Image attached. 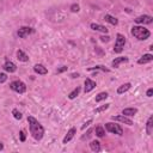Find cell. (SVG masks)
Listing matches in <instances>:
<instances>
[{
    "label": "cell",
    "mask_w": 153,
    "mask_h": 153,
    "mask_svg": "<svg viewBox=\"0 0 153 153\" xmlns=\"http://www.w3.org/2000/svg\"><path fill=\"white\" fill-rule=\"evenodd\" d=\"M91 123H92V120H89L87 122H85V123H84V126H83V127H81V129H83V130H84V129H85L86 127H89V126H90Z\"/></svg>",
    "instance_id": "32"
},
{
    "label": "cell",
    "mask_w": 153,
    "mask_h": 153,
    "mask_svg": "<svg viewBox=\"0 0 153 153\" xmlns=\"http://www.w3.org/2000/svg\"><path fill=\"white\" fill-rule=\"evenodd\" d=\"M109 107H110V104H105V105H102V107H99V108L95 109V114L103 113V111H105V110H108V109H109Z\"/></svg>",
    "instance_id": "25"
},
{
    "label": "cell",
    "mask_w": 153,
    "mask_h": 153,
    "mask_svg": "<svg viewBox=\"0 0 153 153\" xmlns=\"http://www.w3.org/2000/svg\"><path fill=\"white\" fill-rule=\"evenodd\" d=\"M34 33H35V29L30 28V26H22V28H19L17 34L20 38H25L26 36H29L30 34H34Z\"/></svg>",
    "instance_id": "6"
},
{
    "label": "cell",
    "mask_w": 153,
    "mask_h": 153,
    "mask_svg": "<svg viewBox=\"0 0 153 153\" xmlns=\"http://www.w3.org/2000/svg\"><path fill=\"white\" fill-rule=\"evenodd\" d=\"M105 129L110 133H114V134H117V135H123V129L121 128L120 125H116V123H113V122H108L105 125Z\"/></svg>",
    "instance_id": "5"
},
{
    "label": "cell",
    "mask_w": 153,
    "mask_h": 153,
    "mask_svg": "<svg viewBox=\"0 0 153 153\" xmlns=\"http://www.w3.org/2000/svg\"><path fill=\"white\" fill-rule=\"evenodd\" d=\"M10 87H11L13 91H16V92H18V93H24L26 91V85L20 80L12 81V83L10 84Z\"/></svg>",
    "instance_id": "4"
},
{
    "label": "cell",
    "mask_w": 153,
    "mask_h": 153,
    "mask_svg": "<svg viewBox=\"0 0 153 153\" xmlns=\"http://www.w3.org/2000/svg\"><path fill=\"white\" fill-rule=\"evenodd\" d=\"M28 122H29V127H30V133H31L33 138L35 140H41L44 135V128L43 126L39 123V122L33 117V116H29L28 117Z\"/></svg>",
    "instance_id": "1"
},
{
    "label": "cell",
    "mask_w": 153,
    "mask_h": 153,
    "mask_svg": "<svg viewBox=\"0 0 153 153\" xmlns=\"http://www.w3.org/2000/svg\"><path fill=\"white\" fill-rule=\"evenodd\" d=\"M125 44H126V37L122 34H117L116 42H115V46H114V52L115 53H121L125 48Z\"/></svg>",
    "instance_id": "3"
},
{
    "label": "cell",
    "mask_w": 153,
    "mask_h": 153,
    "mask_svg": "<svg viewBox=\"0 0 153 153\" xmlns=\"http://www.w3.org/2000/svg\"><path fill=\"white\" fill-rule=\"evenodd\" d=\"M75 133H77V129H75V128H71V129L68 130V133L66 134V136L64 138V140H62V144H67V142H69L71 140H72V139L74 138Z\"/></svg>",
    "instance_id": "11"
},
{
    "label": "cell",
    "mask_w": 153,
    "mask_h": 153,
    "mask_svg": "<svg viewBox=\"0 0 153 153\" xmlns=\"http://www.w3.org/2000/svg\"><path fill=\"white\" fill-rule=\"evenodd\" d=\"M34 71H35L37 74H41V75H44V74L48 73V69H47L43 65H41V64L35 65V66H34Z\"/></svg>",
    "instance_id": "12"
},
{
    "label": "cell",
    "mask_w": 153,
    "mask_h": 153,
    "mask_svg": "<svg viewBox=\"0 0 153 153\" xmlns=\"http://www.w3.org/2000/svg\"><path fill=\"white\" fill-rule=\"evenodd\" d=\"M90 26H91V29H92V30H95V31H100V33H104V34L108 33V29H107L105 26H103V25H100V24L92 23Z\"/></svg>",
    "instance_id": "14"
},
{
    "label": "cell",
    "mask_w": 153,
    "mask_h": 153,
    "mask_svg": "<svg viewBox=\"0 0 153 153\" xmlns=\"http://www.w3.org/2000/svg\"><path fill=\"white\" fill-rule=\"evenodd\" d=\"M7 80V75L5 73H0V84L5 83V81Z\"/></svg>",
    "instance_id": "30"
},
{
    "label": "cell",
    "mask_w": 153,
    "mask_h": 153,
    "mask_svg": "<svg viewBox=\"0 0 153 153\" xmlns=\"http://www.w3.org/2000/svg\"><path fill=\"white\" fill-rule=\"evenodd\" d=\"M111 120H113V121H118V122H122V123L128 125V126H133V121H132L130 118H128L127 116H125V115L113 116V117H111Z\"/></svg>",
    "instance_id": "8"
},
{
    "label": "cell",
    "mask_w": 153,
    "mask_h": 153,
    "mask_svg": "<svg viewBox=\"0 0 153 153\" xmlns=\"http://www.w3.org/2000/svg\"><path fill=\"white\" fill-rule=\"evenodd\" d=\"M19 138H20V141H22V142L25 141L26 136H25V132H24V130H20V132H19Z\"/></svg>",
    "instance_id": "29"
},
{
    "label": "cell",
    "mask_w": 153,
    "mask_h": 153,
    "mask_svg": "<svg viewBox=\"0 0 153 153\" xmlns=\"http://www.w3.org/2000/svg\"><path fill=\"white\" fill-rule=\"evenodd\" d=\"M95 87H96V81L91 80L90 78H86V80H85V90H84L85 93L90 92V91H92Z\"/></svg>",
    "instance_id": "9"
},
{
    "label": "cell",
    "mask_w": 153,
    "mask_h": 153,
    "mask_svg": "<svg viewBox=\"0 0 153 153\" xmlns=\"http://www.w3.org/2000/svg\"><path fill=\"white\" fill-rule=\"evenodd\" d=\"M100 39L103 41V42H108V41L110 39V37H109L108 35H107V36H102V37H100Z\"/></svg>",
    "instance_id": "33"
},
{
    "label": "cell",
    "mask_w": 153,
    "mask_h": 153,
    "mask_svg": "<svg viewBox=\"0 0 153 153\" xmlns=\"http://www.w3.org/2000/svg\"><path fill=\"white\" fill-rule=\"evenodd\" d=\"M66 71H67V67H66V66H64V67L59 68V69L56 71V73H57V74H60V73H62V72H66Z\"/></svg>",
    "instance_id": "31"
},
{
    "label": "cell",
    "mask_w": 153,
    "mask_h": 153,
    "mask_svg": "<svg viewBox=\"0 0 153 153\" xmlns=\"http://www.w3.org/2000/svg\"><path fill=\"white\" fill-rule=\"evenodd\" d=\"M95 69H102V71H104V72H109V69L105 68L104 66H96V67H91V68H89V71H95Z\"/></svg>",
    "instance_id": "27"
},
{
    "label": "cell",
    "mask_w": 153,
    "mask_h": 153,
    "mask_svg": "<svg viewBox=\"0 0 153 153\" xmlns=\"http://www.w3.org/2000/svg\"><path fill=\"white\" fill-rule=\"evenodd\" d=\"M132 35L140 41H145L151 36L150 30L144 26H133L132 28Z\"/></svg>",
    "instance_id": "2"
},
{
    "label": "cell",
    "mask_w": 153,
    "mask_h": 153,
    "mask_svg": "<svg viewBox=\"0 0 153 153\" xmlns=\"http://www.w3.org/2000/svg\"><path fill=\"white\" fill-rule=\"evenodd\" d=\"M3 148H4V145L1 144V142H0V151H3Z\"/></svg>",
    "instance_id": "36"
},
{
    "label": "cell",
    "mask_w": 153,
    "mask_h": 153,
    "mask_svg": "<svg viewBox=\"0 0 153 153\" xmlns=\"http://www.w3.org/2000/svg\"><path fill=\"white\" fill-rule=\"evenodd\" d=\"M152 132H153V117L150 116V118L147 120V123H146V133L151 135Z\"/></svg>",
    "instance_id": "20"
},
{
    "label": "cell",
    "mask_w": 153,
    "mask_h": 153,
    "mask_svg": "<svg viewBox=\"0 0 153 153\" xmlns=\"http://www.w3.org/2000/svg\"><path fill=\"white\" fill-rule=\"evenodd\" d=\"M3 68L6 71V72H8V73H13V72H16L17 66L13 62H11V61H6V62L4 64V66H3Z\"/></svg>",
    "instance_id": "10"
},
{
    "label": "cell",
    "mask_w": 153,
    "mask_h": 153,
    "mask_svg": "<svg viewBox=\"0 0 153 153\" xmlns=\"http://www.w3.org/2000/svg\"><path fill=\"white\" fill-rule=\"evenodd\" d=\"M77 77H79V74L77 73V74H72V78H77Z\"/></svg>",
    "instance_id": "37"
},
{
    "label": "cell",
    "mask_w": 153,
    "mask_h": 153,
    "mask_svg": "<svg viewBox=\"0 0 153 153\" xmlns=\"http://www.w3.org/2000/svg\"><path fill=\"white\" fill-rule=\"evenodd\" d=\"M130 87H132V84H130V83H126V84L121 85V86L117 89V93H118V95L125 93V92H127V91H128Z\"/></svg>",
    "instance_id": "19"
},
{
    "label": "cell",
    "mask_w": 153,
    "mask_h": 153,
    "mask_svg": "<svg viewBox=\"0 0 153 153\" xmlns=\"http://www.w3.org/2000/svg\"><path fill=\"white\" fill-rule=\"evenodd\" d=\"M79 10H80V7H79V5L78 4H73L72 6H71V11L72 12H79Z\"/></svg>",
    "instance_id": "28"
},
{
    "label": "cell",
    "mask_w": 153,
    "mask_h": 153,
    "mask_svg": "<svg viewBox=\"0 0 153 153\" xmlns=\"http://www.w3.org/2000/svg\"><path fill=\"white\" fill-rule=\"evenodd\" d=\"M12 115H13V117H15L16 120H20V118H22V114H20L17 109H13V110H12Z\"/></svg>",
    "instance_id": "26"
},
{
    "label": "cell",
    "mask_w": 153,
    "mask_h": 153,
    "mask_svg": "<svg viewBox=\"0 0 153 153\" xmlns=\"http://www.w3.org/2000/svg\"><path fill=\"white\" fill-rule=\"evenodd\" d=\"M134 20H135V23H138V24H152L153 18L151 16L144 15V16H140V17L135 18Z\"/></svg>",
    "instance_id": "7"
},
{
    "label": "cell",
    "mask_w": 153,
    "mask_h": 153,
    "mask_svg": "<svg viewBox=\"0 0 153 153\" xmlns=\"http://www.w3.org/2000/svg\"><path fill=\"white\" fill-rule=\"evenodd\" d=\"M91 133H92V130H91V129H90V130L87 132V134H86L85 136H83V138H81V139H83V140H85V139H87V138H90V135H91Z\"/></svg>",
    "instance_id": "34"
},
{
    "label": "cell",
    "mask_w": 153,
    "mask_h": 153,
    "mask_svg": "<svg viewBox=\"0 0 153 153\" xmlns=\"http://www.w3.org/2000/svg\"><path fill=\"white\" fill-rule=\"evenodd\" d=\"M95 132H96V135L98 138H103L105 135V130H104V128L102 127V126H97L96 129H95Z\"/></svg>",
    "instance_id": "22"
},
{
    "label": "cell",
    "mask_w": 153,
    "mask_h": 153,
    "mask_svg": "<svg viewBox=\"0 0 153 153\" xmlns=\"http://www.w3.org/2000/svg\"><path fill=\"white\" fill-rule=\"evenodd\" d=\"M123 62H128V57L126 56H121V57H116L114 61H113V67L115 68H118V66Z\"/></svg>",
    "instance_id": "13"
},
{
    "label": "cell",
    "mask_w": 153,
    "mask_h": 153,
    "mask_svg": "<svg viewBox=\"0 0 153 153\" xmlns=\"http://www.w3.org/2000/svg\"><path fill=\"white\" fill-rule=\"evenodd\" d=\"M79 92H80V87L78 86L77 89H74V90L72 91V92H71V93L68 95V98H69V99H74V98L79 95Z\"/></svg>",
    "instance_id": "24"
},
{
    "label": "cell",
    "mask_w": 153,
    "mask_h": 153,
    "mask_svg": "<svg viewBox=\"0 0 153 153\" xmlns=\"http://www.w3.org/2000/svg\"><path fill=\"white\" fill-rule=\"evenodd\" d=\"M153 60V55L152 54H145L144 56H141L138 61L139 65H142V64H147V62H151V61Z\"/></svg>",
    "instance_id": "15"
},
{
    "label": "cell",
    "mask_w": 153,
    "mask_h": 153,
    "mask_svg": "<svg viewBox=\"0 0 153 153\" xmlns=\"http://www.w3.org/2000/svg\"><path fill=\"white\" fill-rule=\"evenodd\" d=\"M108 92H100V93H98L97 96H96V102H102V100H104V99H107L108 98Z\"/></svg>",
    "instance_id": "23"
},
{
    "label": "cell",
    "mask_w": 153,
    "mask_h": 153,
    "mask_svg": "<svg viewBox=\"0 0 153 153\" xmlns=\"http://www.w3.org/2000/svg\"><path fill=\"white\" fill-rule=\"evenodd\" d=\"M104 20H105V22H108V23H110L111 25H117L118 24V20L115 17L110 16V15H105L104 16Z\"/></svg>",
    "instance_id": "21"
},
{
    "label": "cell",
    "mask_w": 153,
    "mask_h": 153,
    "mask_svg": "<svg viewBox=\"0 0 153 153\" xmlns=\"http://www.w3.org/2000/svg\"><path fill=\"white\" fill-rule=\"evenodd\" d=\"M147 97H152V95H153V89H150V90H147Z\"/></svg>",
    "instance_id": "35"
},
{
    "label": "cell",
    "mask_w": 153,
    "mask_h": 153,
    "mask_svg": "<svg viewBox=\"0 0 153 153\" xmlns=\"http://www.w3.org/2000/svg\"><path fill=\"white\" fill-rule=\"evenodd\" d=\"M17 59L19 61H22V62H26V61H29V56L23 52V50H18L17 52Z\"/></svg>",
    "instance_id": "17"
},
{
    "label": "cell",
    "mask_w": 153,
    "mask_h": 153,
    "mask_svg": "<svg viewBox=\"0 0 153 153\" xmlns=\"http://www.w3.org/2000/svg\"><path fill=\"white\" fill-rule=\"evenodd\" d=\"M90 148L92 150L93 152H99L102 148H100V142L97 141V140H93L90 142Z\"/></svg>",
    "instance_id": "18"
},
{
    "label": "cell",
    "mask_w": 153,
    "mask_h": 153,
    "mask_svg": "<svg viewBox=\"0 0 153 153\" xmlns=\"http://www.w3.org/2000/svg\"><path fill=\"white\" fill-rule=\"evenodd\" d=\"M136 113H138L136 108H126L122 110V115H125V116H134Z\"/></svg>",
    "instance_id": "16"
}]
</instances>
